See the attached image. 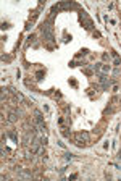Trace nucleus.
<instances>
[{
    "label": "nucleus",
    "mask_w": 121,
    "mask_h": 181,
    "mask_svg": "<svg viewBox=\"0 0 121 181\" xmlns=\"http://www.w3.org/2000/svg\"><path fill=\"white\" fill-rule=\"evenodd\" d=\"M74 139H76V144H78V146H84L86 142H89V134L87 133H78V134H74Z\"/></svg>",
    "instance_id": "f257e3e1"
},
{
    "label": "nucleus",
    "mask_w": 121,
    "mask_h": 181,
    "mask_svg": "<svg viewBox=\"0 0 121 181\" xmlns=\"http://www.w3.org/2000/svg\"><path fill=\"white\" fill-rule=\"evenodd\" d=\"M115 65H118V66H120V65H121V60H120V58H115Z\"/></svg>",
    "instance_id": "f03ea898"
}]
</instances>
